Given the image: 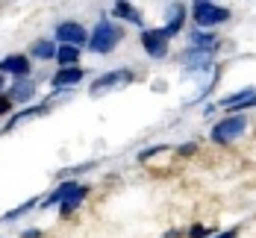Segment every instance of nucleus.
<instances>
[{
  "instance_id": "obj_1",
  "label": "nucleus",
  "mask_w": 256,
  "mask_h": 238,
  "mask_svg": "<svg viewBox=\"0 0 256 238\" xmlns=\"http://www.w3.org/2000/svg\"><path fill=\"white\" fill-rule=\"evenodd\" d=\"M124 35H127L124 24H115L112 18L103 15L100 21L94 24V29H88V44H86V50L92 53V56H109V53L124 41Z\"/></svg>"
},
{
  "instance_id": "obj_2",
  "label": "nucleus",
  "mask_w": 256,
  "mask_h": 238,
  "mask_svg": "<svg viewBox=\"0 0 256 238\" xmlns=\"http://www.w3.org/2000/svg\"><path fill=\"white\" fill-rule=\"evenodd\" d=\"M254 127L250 115H224L209 127V141L218 147H232L236 141H242Z\"/></svg>"
},
{
  "instance_id": "obj_3",
  "label": "nucleus",
  "mask_w": 256,
  "mask_h": 238,
  "mask_svg": "<svg viewBox=\"0 0 256 238\" xmlns=\"http://www.w3.org/2000/svg\"><path fill=\"white\" fill-rule=\"evenodd\" d=\"M188 18H192V26L198 29H218V26L230 24L232 21V9L224 6V3H209V0H194L188 3Z\"/></svg>"
},
{
  "instance_id": "obj_4",
  "label": "nucleus",
  "mask_w": 256,
  "mask_h": 238,
  "mask_svg": "<svg viewBox=\"0 0 256 238\" xmlns=\"http://www.w3.org/2000/svg\"><path fill=\"white\" fill-rule=\"evenodd\" d=\"M136 79V71L132 68H112V71H103L100 77H94V82L88 85V97L94 100V97H103V94H109V91H115V88H124Z\"/></svg>"
},
{
  "instance_id": "obj_5",
  "label": "nucleus",
  "mask_w": 256,
  "mask_h": 238,
  "mask_svg": "<svg viewBox=\"0 0 256 238\" xmlns=\"http://www.w3.org/2000/svg\"><path fill=\"white\" fill-rule=\"evenodd\" d=\"M53 41L56 44H68V47H86L88 44V26L82 24V21H74V18H68V21H59L56 29H53Z\"/></svg>"
},
{
  "instance_id": "obj_6",
  "label": "nucleus",
  "mask_w": 256,
  "mask_h": 238,
  "mask_svg": "<svg viewBox=\"0 0 256 238\" xmlns=\"http://www.w3.org/2000/svg\"><path fill=\"white\" fill-rule=\"evenodd\" d=\"M138 41H142L144 56L154 59V62H162V59L171 56V41L159 32V26H144V29L138 32Z\"/></svg>"
},
{
  "instance_id": "obj_7",
  "label": "nucleus",
  "mask_w": 256,
  "mask_h": 238,
  "mask_svg": "<svg viewBox=\"0 0 256 238\" xmlns=\"http://www.w3.org/2000/svg\"><path fill=\"white\" fill-rule=\"evenodd\" d=\"M186 21H188V6H186V3H171V6L165 9V15H162L159 32H162L168 41H174L177 35L186 32Z\"/></svg>"
},
{
  "instance_id": "obj_8",
  "label": "nucleus",
  "mask_w": 256,
  "mask_h": 238,
  "mask_svg": "<svg viewBox=\"0 0 256 238\" xmlns=\"http://www.w3.org/2000/svg\"><path fill=\"white\" fill-rule=\"evenodd\" d=\"M186 47L188 50H200V53H218L221 47V35L212 32V29H198V26H188L186 29Z\"/></svg>"
},
{
  "instance_id": "obj_9",
  "label": "nucleus",
  "mask_w": 256,
  "mask_h": 238,
  "mask_svg": "<svg viewBox=\"0 0 256 238\" xmlns=\"http://www.w3.org/2000/svg\"><path fill=\"white\" fill-rule=\"evenodd\" d=\"M106 18H112L115 24H132V26H138V29H144V12L136 3H130V0H115L109 6Z\"/></svg>"
},
{
  "instance_id": "obj_10",
  "label": "nucleus",
  "mask_w": 256,
  "mask_h": 238,
  "mask_svg": "<svg viewBox=\"0 0 256 238\" xmlns=\"http://www.w3.org/2000/svg\"><path fill=\"white\" fill-rule=\"evenodd\" d=\"M12 106H26L36 100V94H38V82L32 77H24V79H12L9 85H6V91H3Z\"/></svg>"
},
{
  "instance_id": "obj_11",
  "label": "nucleus",
  "mask_w": 256,
  "mask_h": 238,
  "mask_svg": "<svg viewBox=\"0 0 256 238\" xmlns=\"http://www.w3.org/2000/svg\"><path fill=\"white\" fill-rule=\"evenodd\" d=\"M0 74L3 77H12V79H24L32 77V62L26 53H9L0 59Z\"/></svg>"
},
{
  "instance_id": "obj_12",
  "label": "nucleus",
  "mask_w": 256,
  "mask_h": 238,
  "mask_svg": "<svg viewBox=\"0 0 256 238\" xmlns=\"http://www.w3.org/2000/svg\"><path fill=\"white\" fill-rule=\"evenodd\" d=\"M82 79H86L82 65H77V68H59L50 77V88L53 91H74Z\"/></svg>"
},
{
  "instance_id": "obj_13",
  "label": "nucleus",
  "mask_w": 256,
  "mask_h": 238,
  "mask_svg": "<svg viewBox=\"0 0 256 238\" xmlns=\"http://www.w3.org/2000/svg\"><path fill=\"white\" fill-rule=\"evenodd\" d=\"M56 41H53V35H38L32 44H30V50H26V56H30V62H53L56 59Z\"/></svg>"
},
{
  "instance_id": "obj_14",
  "label": "nucleus",
  "mask_w": 256,
  "mask_h": 238,
  "mask_svg": "<svg viewBox=\"0 0 256 238\" xmlns=\"http://www.w3.org/2000/svg\"><path fill=\"white\" fill-rule=\"evenodd\" d=\"M48 112H50V106H48V103L24 106L21 112H12V118H6V127H3V132L18 130L21 124H26V121H32V118H42V115H48Z\"/></svg>"
},
{
  "instance_id": "obj_15",
  "label": "nucleus",
  "mask_w": 256,
  "mask_h": 238,
  "mask_svg": "<svg viewBox=\"0 0 256 238\" xmlns=\"http://www.w3.org/2000/svg\"><path fill=\"white\" fill-rule=\"evenodd\" d=\"M77 185H80V183L74 180V177H68V180H59V185L53 188L50 194L38 200V209H53V206H59V203H62V200H65V197H68V194L77 188Z\"/></svg>"
},
{
  "instance_id": "obj_16",
  "label": "nucleus",
  "mask_w": 256,
  "mask_h": 238,
  "mask_svg": "<svg viewBox=\"0 0 256 238\" xmlns=\"http://www.w3.org/2000/svg\"><path fill=\"white\" fill-rule=\"evenodd\" d=\"M88 191H92L88 185H86V183H80L77 188H74V191H71V194H68V197H65V200L59 203V215H62V218H68V215H74V212H77L80 206H82V203H86V197H88Z\"/></svg>"
},
{
  "instance_id": "obj_17",
  "label": "nucleus",
  "mask_w": 256,
  "mask_h": 238,
  "mask_svg": "<svg viewBox=\"0 0 256 238\" xmlns=\"http://www.w3.org/2000/svg\"><path fill=\"white\" fill-rule=\"evenodd\" d=\"M80 56H82V50H80V47L59 44V47H56V59H53V62H56L59 68H77V65H80Z\"/></svg>"
},
{
  "instance_id": "obj_18",
  "label": "nucleus",
  "mask_w": 256,
  "mask_h": 238,
  "mask_svg": "<svg viewBox=\"0 0 256 238\" xmlns=\"http://www.w3.org/2000/svg\"><path fill=\"white\" fill-rule=\"evenodd\" d=\"M36 206H38V197H30L26 203H18L15 209H9V212H6V215L0 218V224H15L18 218H24L26 212H32V209H36Z\"/></svg>"
},
{
  "instance_id": "obj_19",
  "label": "nucleus",
  "mask_w": 256,
  "mask_h": 238,
  "mask_svg": "<svg viewBox=\"0 0 256 238\" xmlns=\"http://www.w3.org/2000/svg\"><path fill=\"white\" fill-rule=\"evenodd\" d=\"M215 236V227H200V224H194L192 230H188V238H212Z\"/></svg>"
},
{
  "instance_id": "obj_20",
  "label": "nucleus",
  "mask_w": 256,
  "mask_h": 238,
  "mask_svg": "<svg viewBox=\"0 0 256 238\" xmlns=\"http://www.w3.org/2000/svg\"><path fill=\"white\" fill-rule=\"evenodd\" d=\"M12 112H15L12 100H9L6 94H0V118H12Z\"/></svg>"
},
{
  "instance_id": "obj_21",
  "label": "nucleus",
  "mask_w": 256,
  "mask_h": 238,
  "mask_svg": "<svg viewBox=\"0 0 256 238\" xmlns=\"http://www.w3.org/2000/svg\"><path fill=\"white\" fill-rule=\"evenodd\" d=\"M194 150H198V141H186V144L177 147V156H192Z\"/></svg>"
},
{
  "instance_id": "obj_22",
  "label": "nucleus",
  "mask_w": 256,
  "mask_h": 238,
  "mask_svg": "<svg viewBox=\"0 0 256 238\" xmlns=\"http://www.w3.org/2000/svg\"><path fill=\"white\" fill-rule=\"evenodd\" d=\"M212 238H238V227L236 230H224V233H215Z\"/></svg>"
},
{
  "instance_id": "obj_23",
  "label": "nucleus",
  "mask_w": 256,
  "mask_h": 238,
  "mask_svg": "<svg viewBox=\"0 0 256 238\" xmlns=\"http://www.w3.org/2000/svg\"><path fill=\"white\" fill-rule=\"evenodd\" d=\"M21 238H44V233H42V230H24Z\"/></svg>"
},
{
  "instance_id": "obj_24",
  "label": "nucleus",
  "mask_w": 256,
  "mask_h": 238,
  "mask_svg": "<svg viewBox=\"0 0 256 238\" xmlns=\"http://www.w3.org/2000/svg\"><path fill=\"white\" fill-rule=\"evenodd\" d=\"M212 112H218V106H215V103H206L204 106V115H212Z\"/></svg>"
},
{
  "instance_id": "obj_25",
  "label": "nucleus",
  "mask_w": 256,
  "mask_h": 238,
  "mask_svg": "<svg viewBox=\"0 0 256 238\" xmlns=\"http://www.w3.org/2000/svg\"><path fill=\"white\" fill-rule=\"evenodd\" d=\"M3 91H6V77L0 74V94H3Z\"/></svg>"
}]
</instances>
